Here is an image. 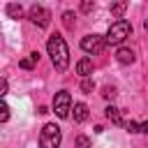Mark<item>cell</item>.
Here are the masks:
<instances>
[{
  "label": "cell",
  "instance_id": "1",
  "mask_svg": "<svg viewBox=\"0 0 148 148\" xmlns=\"http://www.w3.org/2000/svg\"><path fill=\"white\" fill-rule=\"evenodd\" d=\"M46 49H49V56H51L53 67H56L58 72H65V69L69 67V49H67L65 39L56 32V35H51V37H49Z\"/></svg>",
  "mask_w": 148,
  "mask_h": 148
},
{
  "label": "cell",
  "instance_id": "2",
  "mask_svg": "<svg viewBox=\"0 0 148 148\" xmlns=\"http://www.w3.org/2000/svg\"><path fill=\"white\" fill-rule=\"evenodd\" d=\"M130 35H132L130 21L118 18V21H113V23L109 25V30H106V44H123Z\"/></svg>",
  "mask_w": 148,
  "mask_h": 148
},
{
  "label": "cell",
  "instance_id": "3",
  "mask_svg": "<svg viewBox=\"0 0 148 148\" xmlns=\"http://www.w3.org/2000/svg\"><path fill=\"white\" fill-rule=\"evenodd\" d=\"M60 141H62L60 127L56 123H46L39 134V148H60Z\"/></svg>",
  "mask_w": 148,
  "mask_h": 148
},
{
  "label": "cell",
  "instance_id": "4",
  "mask_svg": "<svg viewBox=\"0 0 148 148\" xmlns=\"http://www.w3.org/2000/svg\"><path fill=\"white\" fill-rule=\"evenodd\" d=\"M53 111H56L58 118H67L69 116V111H72V95L67 90L56 92V97H53Z\"/></svg>",
  "mask_w": 148,
  "mask_h": 148
},
{
  "label": "cell",
  "instance_id": "5",
  "mask_svg": "<svg viewBox=\"0 0 148 148\" xmlns=\"http://www.w3.org/2000/svg\"><path fill=\"white\" fill-rule=\"evenodd\" d=\"M28 18H30L35 25H39V28H46V25L51 23V12L44 9L42 5H32L30 12H28Z\"/></svg>",
  "mask_w": 148,
  "mask_h": 148
},
{
  "label": "cell",
  "instance_id": "6",
  "mask_svg": "<svg viewBox=\"0 0 148 148\" xmlns=\"http://www.w3.org/2000/svg\"><path fill=\"white\" fill-rule=\"evenodd\" d=\"M104 44H106V37H102V35H86L81 39V49L86 53H99L104 49Z\"/></svg>",
  "mask_w": 148,
  "mask_h": 148
},
{
  "label": "cell",
  "instance_id": "7",
  "mask_svg": "<svg viewBox=\"0 0 148 148\" xmlns=\"http://www.w3.org/2000/svg\"><path fill=\"white\" fill-rule=\"evenodd\" d=\"M76 72H79L83 79H88V76L92 74V60H90V58H81V60L76 62Z\"/></svg>",
  "mask_w": 148,
  "mask_h": 148
},
{
  "label": "cell",
  "instance_id": "8",
  "mask_svg": "<svg viewBox=\"0 0 148 148\" xmlns=\"http://www.w3.org/2000/svg\"><path fill=\"white\" fill-rule=\"evenodd\" d=\"M116 60H118L120 65H132V62H134V51H132V49H118Z\"/></svg>",
  "mask_w": 148,
  "mask_h": 148
},
{
  "label": "cell",
  "instance_id": "9",
  "mask_svg": "<svg viewBox=\"0 0 148 148\" xmlns=\"http://www.w3.org/2000/svg\"><path fill=\"white\" fill-rule=\"evenodd\" d=\"M37 62H39V53L35 51V53H30L28 58H23V60L18 62V67H21V69H32V67H35Z\"/></svg>",
  "mask_w": 148,
  "mask_h": 148
},
{
  "label": "cell",
  "instance_id": "10",
  "mask_svg": "<svg viewBox=\"0 0 148 148\" xmlns=\"http://www.w3.org/2000/svg\"><path fill=\"white\" fill-rule=\"evenodd\" d=\"M86 118H88V106H86L83 102L74 104V120H76V123H83Z\"/></svg>",
  "mask_w": 148,
  "mask_h": 148
},
{
  "label": "cell",
  "instance_id": "11",
  "mask_svg": "<svg viewBox=\"0 0 148 148\" xmlns=\"http://www.w3.org/2000/svg\"><path fill=\"white\" fill-rule=\"evenodd\" d=\"M104 113H106V118H109L113 125H125V123H123V118H120V111H118L116 106H106V109H104Z\"/></svg>",
  "mask_w": 148,
  "mask_h": 148
},
{
  "label": "cell",
  "instance_id": "12",
  "mask_svg": "<svg viewBox=\"0 0 148 148\" xmlns=\"http://www.w3.org/2000/svg\"><path fill=\"white\" fill-rule=\"evenodd\" d=\"M125 127H127V132H132V134H136V132L148 134V123H134V120H130V123H125Z\"/></svg>",
  "mask_w": 148,
  "mask_h": 148
},
{
  "label": "cell",
  "instance_id": "13",
  "mask_svg": "<svg viewBox=\"0 0 148 148\" xmlns=\"http://www.w3.org/2000/svg\"><path fill=\"white\" fill-rule=\"evenodd\" d=\"M127 9V2H111L109 5V12L113 14V16H118V18H123V12Z\"/></svg>",
  "mask_w": 148,
  "mask_h": 148
},
{
  "label": "cell",
  "instance_id": "14",
  "mask_svg": "<svg viewBox=\"0 0 148 148\" xmlns=\"http://www.w3.org/2000/svg\"><path fill=\"white\" fill-rule=\"evenodd\" d=\"M7 14H9L12 18H18V16H21V5H14V2H9V5H7Z\"/></svg>",
  "mask_w": 148,
  "mask_h": 148
},
{
  "label": "cell",
  "instance_id": "15",
  "mask_svg": "<svg viewBox=\"0 0 148 148\" xmlns=\"http://www.w3.org/2000/svg\"><path fill=\"white\" fill-rule=\"evenodd\" d=\"M76 148H90V139L83 136V134H79L76 136Z\"/></svg>",
  "mask_w": 148,
  "mask_h": 148
},
{
  "label": "cell",
  "instance_id": "16",
  "mask_svg": "<svg viewBox=\"0 0 148 148\" xmlns=\"http://www.w3.org/2000/svg\"><path fill=\"white\" fill-rule=\"evenodd\" d=\"M7 118H9V106L2 102L0 104V123H7Z\"/></svg>",
  "mask_w": 148,
  "mask_h": 148
},
{
  "label": "cell",
  "instance_id": "17",
  "mask_svg": "<svg viewBox=\"0 0 148 148\" xmlns=\"http://www.w3.org/2000/svg\"><path fill=\"white\" fill-rule=\"evenodd\" d=\"M92 86H95V83H92V79H90V76L81 81V90H83V92H90V90H92Z\"/></svg>",
  "mask_w": 148,
  "mask_h": 148
},
{
  "label": "cell",
  "instance_id": "18",
  "mask_svg": "<svg viewBox=\"0 0 148 148\" xmlns=\"http://www.w3.org/2000/svg\"><path fill=\"white\" fill-rule=\"evenodd\" d=\"M62 18H65V25H67V28H74V21H72V18H74V14H72V12H65V14H62Z\"/></svg>",
  "mask_w": 148,
  "mask_h": 148
},
{
  "label": "cell",
  "instance_id": "19",
  "mask_svg": "<svg viewBox=\"0 0 148 148\" xmlns=\"http://www.w3.org/2000/svg\"><path fill=\"white\" fill-rule=\"evenodd\" d=\"M92 7H95V2H90V0H86V2L81 5V12H90Z\"/></svg>",
  "mask_w": 148,
  "mask_h": 148
},
{
  "label": "cell",
  "instance_id": "20",
  "mask_svg": "<svg viewBox=\"0 0 148 148\" xmlns=\"http://www.w3.org/2000/svg\"><path fill=\"white\" fill-rule=\"evenodd\" d=\"M0 95H2V97L7 95V79H2V81H0Z\"/></svg>",
  "mask_w": 148,
  "mask_h": 148
},
{
  "label": "cell",
  "instance_id": "21",
  "mask_svg": "<svg viewBox=\"0 0 148 148\" xmlns=\"http://www.w3.org/2000/svg\"><path fill=\"white\" fill-rule=\"evenodd\" d=\"M102 95H104L106 99H111V97L116 95V90H113V88H104V92H102Z\"/></svg>",
  "mask_w": 148,
  "mask_h": 148
},
{
  "label": "cell",
  "instance_id": "22",
  "mask_svg": "<svg viewBox=\"0 0 148 148\" xmlns=\"http://www.w3.org/2000/svg\"><path fill=\"white\" fill-rule=\"evenodd\" d=\"M143 28H146V30H148V21H143Z\"/></svg>",
  "mask_w": 148,
  "mask_h": 148
}]
</instances>
